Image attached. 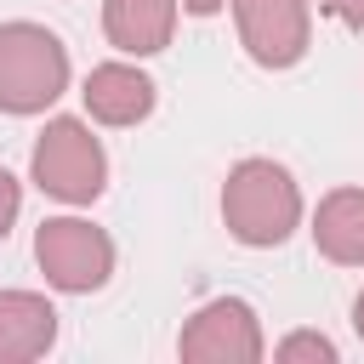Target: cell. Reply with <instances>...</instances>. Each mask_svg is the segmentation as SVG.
Here are the masks:
<instances>
[{"instance_id": "9a60e30c", "label": "cell", "mask_w": 364, "mask_h": 364, "mask_svg": "<svg viewBox=\"0 0 364 364\" xmlns=\"http://www.w3.org/2000/svg\"><path fill=\"white\" fill-rule=\"evenodd\" d=\"M353 330H358V341H364V290L353 296Z\"/></svg>"}, {"instance_id": "5b68a950", "label": "cell", "mask_w": 364, "mask_h": 364, "mask_svg": "<svg viewBox=\"0 0 364 364\" xmlns=\"http://www.w3.org/2000/svg\"><path fill=\"white\" fill-rule=\"evenodd\" d=\"M176 353H182L188 364H256V358H267L262 318H256L250 301L216 296V301H205V307L182 324Z\"/></svg>"}, {"instance_id": "8992f818", "label": "cell", "mask_w": 364, "mask_h": 364, "mask_svg": "<svg viewBox=\"0 0 364 364\" xmlns=\"http://www.w3.org/2000/svg\"><path fill=\"white\" fill-rule=\"evenodd\" d=\"M239 23V46L262 68H296L313 40V11L307 0H228Z\"/></svg>"}, {"instance_id": "52a82bcc", "label": "cell", "mask_w": 364, "mask_h": 364, "mask_svg": "<svg viewBox=\"0 0 364 364\" xmlns=\"http://www.w3.org/2000/svg\"><path fill=\"white\" fill-rule=\"evenodd\" d=\"M182 0H102V34L125 57H159L176 34Z\"/></svg>"}, {"instance_id": "6da1fadb", "label": "cell", "mask_w": 364, "mask_h": 364, "mask_svg": "<svg viewBox=\"0 0 364 364\" xmlns=\"http://www.w3.org/2000/svg\"><path fill=\"white\" fill-rule=\"evenodd\" d=\"M222 222L239 245L273 250L301 228V188L273 159H239L222 182Z\"/></svg>"}, {"instance_id": "30bf717a", "label": "cell", "mask_w": 364, "mask_h": 364, "mask_svg": "<svg viewBox=\"0 0 364 364\" xmlns=\"http://www.w3.org/2000/svg\"><path fill=\"white\" fill-rule=\"evenodd\" d=\"M313 245L336 267H364V188H336L313 210Z\"/></svg>"}, {"instance_id": "4fadbf2b", "label": "cell", "mask_w": 364, "mask_h": 364, "mask_svg": "<svg viewBox=\"0 0 364 364\" xmlns=\"http://www.w3.org/2000/svg\"><path fill=\"white\" fill-rule=\"evenodd\" d=\"M318 11H330L347 28H364V0H318Z\"/></svg>"}, {"instance_id": "3957f363", "label": "cell", "mask_w": 364, "mask_h": 364, "mask_svg": "<svg viewBox=\"0 0 364 364\" xmlns=\"http://www.w3.org/2000/svg\"><path fill=\"white\" fill-rule=\"evenodd\" d=\"M28 176L40 193L63 199V205H91L102 188H108V154L102 142L91 136L85 119H46L34 154H28Z\"/></svg>"}, {"instance_id": "8fae6325", "label": "cell", "mask_w": 364, "mask_h": 364, "mask_svg": "<svg viewBox=\"0 0 364 364\" xmlns=\"http://www.w3.org/2000/svg\"><path fill=\"white\" fill-rule=\"evenodd\" d=\"M273 358L279 364H336V341L318 336V330H296V336H284L273 347Z\"/></svg>"}, {"instance_id": "9c48e42d", "label": "cell", "mask_w": 364, "mask_h": 364, "mask_svg": "<svg viewBox=\"0 0 364 364\" xmlns=\"http://www.w3.org/2000/svg\"><path fill=\"white\" fill-rule=\"evenodd\" d=\"M57 341V307L40 290H0V364L46 358Z\"/></svg>"}, {"instance_id": "5bb4252c", "label": "cell", "mask_w": 364, "mask_h": 364, "mask_svg": "<svg viewBox=\"0 0 364 364\" xmlns=\"http://www.w3.org/2000/svg\"><path fill=\"white\" fill-rule=\"evenodd\" d=\"M182 11H188V17H216L222 0H182Z\"/></svg>"}, {"instance_id": "ba28073f", "label": "cell", "mask_w": 364, "mask_h": 364, "mask_svg": "<svg viewBox=\"0 0 364 364\" xmlns=\"http://www.w3.org/2000/svg\"><path fill=\"white\" fill-rule=\"evenodd\" d=\"M85 114L97 125H136L154 114V80L131 63H97L85 74Z\"/></svg>"}, {"instance_id": "7a4b0ae2", "label": "cell", "mask_w": 364, "mask_h": 364, "mask_svg": "<svg viewBox=\"0 0 364 364\" xmlns=\"http://www.w3.org/2000/svg\"><path fill=\"white\" fill-rule=\"evenodd\" d=\"M68 91V51L40 23L0 28V114H46Z\"/></svg>"}, {"instance_id": "277c9868", "label": "cell", "mask_w": 364, "mask_h": 364, "mask_svg": "<svg viewBox=\"0 0 364 364\" xmlns=\"http://www.w3.org/2000/svg\"><path fill=\"white\" fill-rule=\"evenodd\" d=\"M34 262L51 290L63 296H91L114 273V239L91 228L85 216H46L34 228Z\"/></svg>"}, {"instance_id": "7c38bea8", "label": "cell", "mask_w": 364, "mask_h": 364, "mask_svg": "<svg viewBox=\"0 0 364 364\" xmlns=\"http://www.w3.org/2000/svg\"><path fill=\"white\" fill-rule=\"evenodd\" d=\"M17 210H23V182L0 165V239L11 233V222H17Z\"/></svg>"}]
</instances>
